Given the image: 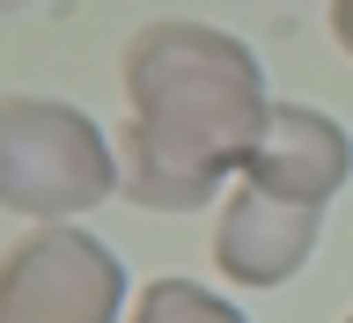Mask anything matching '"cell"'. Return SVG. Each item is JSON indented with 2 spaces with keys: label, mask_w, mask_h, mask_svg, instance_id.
Returning a JSON list of instances; mask_svg holds the SVG:
<instances>
[{
  "label": "cell",
  "mask_w": 353,
  "mask_h": 323,
  "mask_svg": "<svg viewBox=\"0 0 353 323\" xmlns=\"http://www.w3.org/2000/svg\"><path fill=\"white\" fill-rule=\"evenodd\" d=\"M125 125H118V191L148 213H199L221 184L243 176L272 96L258 52L214 22L162 15L132 30L125 59Z\"/></svg>",
  "instance_id": "6da1fadb"
},
{
  "label": "cell",
  "mask_w": 353,
  "mask_h": 323,
  "mask_svg": "<svg viewBox=\"0 0 353 323\" xmlns=\"http://www.w3.org/2000/svg\"><path fill=\"white\" fill-rule=\"evenodd\" d=\"M118 191V140L81 103L0 96V206L22 220H81Z\"/></svg>",
  "instance_id": "7a4b0ae2"
},
{
  "label": "cell",
  "mask_w": 353,
  "mask_h": 323,
  "mask_svg": "<svg viewBox=\"0 0 353 323\" xmlns=\"http://www.w3.org/2000/svg\"><path fill=\"white\" fill-rule=\"evenodd\" d=\"M125 309V258L81 220H30L0 258V323H118Z\"/></svg>",
  "instance_id": "3957f363"
},
{
  "label": "cell",
  "mask_w": 353,
  "mask_h": 323,
  "mask_svg": "<svg viewBox=\"0 0 353 323\" xmlns=\"http://www.w3.org/2000/svg\"><path fill=\"white\" fill-rule=\"evenodd\" d=\"M316 236H324V206H294L258 184H236L214 220V264L228 286H287L316 258Z\"/></svg>",
  "instance_id": "277c9868"
},
{
  "label": "cell",
  "mask_w": 353,
  "mask_h": 323,
  "mask_svg": "<svg viewBox=\"0 0 353 323\" xmlns=\"http://www.w3.org/2000/svg\"><path fill=\"white\" fill-rule=\"evenodd\" d=\"M353 169V132L316 103H272L258 147L243 162V184H258L272 198H294V206H331L346 191Z\"/></svg>",
  "instance_id": "5b68a950"
},
{
  "label": "cell",
  "mask_w": 353,
  "mask_h": 323,
  "mask_svg": "<svg viewBox=\"0 0 353 323\" xmlns=\"http://www.w3.org/2000/svg\"><path fill=\"white\" fill-rule=\"evenodd\" d=\"M125 323H250L228 294H214V286H199V280H154L132 294Z\"/></svg>",
  "instance_id": "8992f818"
},
{
  "label": "cell",
  "mask_w": 353,
  "mask_h": 323,
  "mask_svg": "<svg viewBox=\"0 0 353 323\" xmlns=\"http://www.w3.org/2000/svg\"><path fill=\"white\" fill-rule=\"evenodd\" d=\"M331 37H339V52L353 59V0H331Z\"/></svg>",
  "instance_id": "52a82bcc"
},
{
  "label": "cell",
  "mask_w": 353,
  "mask_h": 323,
  "mask_svg": "<svg viewBox=\"0 0 353 323\" xmlns=\"http://www.w3.org/2000/svg\"><path fill=\"white\" fill-rule=\"evenodd\" d=\"M0 8H15V0H0Z\"/></svg>",
  "instance_id": "ba28073f"
},
{
  "label": "cell",
  "mask_w": 353,
  "mask_h": 323,
  "mask_svg": "<svg viewBox=\"0 0 353 323\" xmlns=\"http://www.w3.org/2000/svg\"><path fill=\"white\" fill-rule=\"evenodd\" d=\"M346 323H353V316H346Z\"/></svg>",
  "instance_id": "9c48e42d"
}]
</instances>
